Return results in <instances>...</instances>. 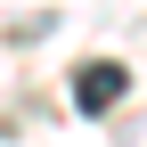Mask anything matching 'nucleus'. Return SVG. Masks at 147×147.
<instances>
[{
  "instance_id": "obj_1",
  "label": "nucleus",
  "mask_w": 147,
  "mask_h": 147,
  "mask_svg": "<svg viewBox=\"0 0 147 147\" xmlns=\"http://www.w3.org/2000/svg\"><path fill=\"white\" fill-rule=\"evenodd\" d=\"M123 98H131V65H115V57L74 65V106H82V115H115Z\"/></svg>"
}]
</instances>
